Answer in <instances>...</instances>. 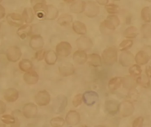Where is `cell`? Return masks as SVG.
I'll return each instance as SVG.
<instances>
[{
  "instance_id": "22",
  "label": "cell",
  "mask_w": 151,
  "mask_h": 127,
  "mask_svg": "<svg viewBox=\"0 0 151 127\" xmlns=\"http://www.w3.org/2000/svg\"><path fill=\"white\" fill-rule=\"evenodd\" d=\"M134 60L137 64L144 65L148 63L150 56L145 51H141L136 55Z\"/></svg>"
},
{
  "instance_id": "20",
  "label": "cell",
  "mask_w": 151,
  "mask_h": 127,
  "mask_svg": "<svg viewBox=\"0 0 151 127\" xmlns=\"http://www.w3.org/2000/svg\"><path fill=\"white\" fill-rule=\"evenodd\" d=\"M58 13L59 11L56 7L51 4L47 5L45 19L54 20L58 17Z\"/></svg>"
},
{
  "instance_id": "35",
  "label": "cell",
  "mask_w": 151,
  "mask_h": 127,
  "mask_svg": "<svg viewBox=\"0 0 151 127\" xmlns=\"http://www.w3.org/2000/svg\"><path fill=\"white\" fill-rule=\"evenodd\" d=\"M123 86L126 88L129 89H131L134 88L136 85L135 82L133 78L129 76H127L122 79Z\"/></svg>"
},
{
  "instance_id": "37",
  "label": "cell",
  "mask_w": 151,
  "mask_h": 127,
  "mask_svg": "<svg viewBox=\"0 0 151 127\" xmlns=\"http://www.w3.org/2000/svg\"><path fill=\"white\" fill-rule=\"evenodd\" d=\"M106 12L110 15H115L119 12V7L114 4H108L105 5Z\"/></svg>"
},
{
  "instance_id": "11",
  "label": "cell",
  "mask_w": 151,
  "mask_h": 127,
  "mask_svg": "<svg viewBox=\"0 0 151 127\" xmlns=\"http://www.w3.org/2000/svg\"><path fill=\"white\" fill-rule=\"evenodd\" d=\"M134 56L129 51H124L120 56L119 63L124 67H127L134 63Z\"/></svg>"
},
{
  "instance_id": "23",
  "label": "cell",
  "mask_w": 151,
  "mask_h": 127,
  "mask_svg": "<svg viewBox=\"0 0 151 127\" xmlns=\"http://www.w3.org/2000/svg\"><path fill=\"white\" fill-rule=\"evenodd\" d=\"M32 32V27L30 25H25L20 27L17 30V34L22 40L31 35Z\"/></svg>"
},
{
  "instance_id": "40",
  "label": "cell",
  "mask_w": 151,
  "mask_h": 127,
  "mask_svg": "<svg viewBox=\"0 0 151 127\" xmlns=\"http://www.w3.org/2000/svg\"><path fill=\"white\" fill-rule=\"evenodd\" d=\"M106 19L110 21L115 28L118 27L120 24V20L119 17L115 15H108L106 17Z\"/></svg>"
},
{
  "instance_id": "50",
  "label": "cell",
  "mask_w": 151,
  "mask_h": 127,
  "mask_svg": "<svg viewBox=\"0 0 151 127\" xmlns=\"http://www.w3.org/2000/svg\"><path fill=\"white\" fill-rule=\"evenodd\" d=\"M131 23V17L130 16L128 17L126 19V24L127 25H130Z\"/></svg>"
},
{
  "instance_id": "3",
  "label": "cell",
  "mask_w": 151,
  "mask_h": 127,
  "mask_svg": "<svg viewBox=\"0 0 151 127\" xmlns=\"http://www.w3.org/2000/svg\"><path fill=\"white\" fill-rule=\"evenodd\" d=\"M72 47L68 42L63 41L59 43L56 46V51L58 56L67 57L70 55Z\"/></svg>"
},
{
  "instance_id": "52",
  "label": "cell",
  "mask_w": 151,
  "mask_h": 127,
  "mask_svg": "<svg viewBox=\"0 0 151 127\" xmlns=\"http://www.w3.org/2000/svg\"><path fill=\"white\" fill-rule=\"evenodd\" d=\"M145 1H147L150 2H151V0H145Z\"/></svg>"
},
{
  "instance_id": "41",
  "label": "cell",
  "mask_w": 151,
  "mask_h": 127,
  "mask_svg": "<svg viewBox=\"0 0 151 127\" xmlns=\"http://www.w3.org/2000/svg\"><path fill=\"white\" fill-rule=\"evenodd\" d=\"M83 102V95L80 94L76 95L74 97H73L72 103L73 106L76 108H77L82 104Z\"/></svg>"
},
{
  "instance_id": "46",
  "label": "cell",
  "mask_w": 151,
  "mask_h": 127,
  "mask_svg": "<svg viewBox=\"0 0 151 127\" xmlns=\"http://www.w3.org/2000/svg\"><path fill=\"white\" fill-rule=\"evenodd\" d=\"M6 108L5 104L2 101H0V114H3L5 112Z\"/></svg>"
},
{
  "instance_id": "30",
  "label": "cell",
  "mask_w": 151,
  "mask_h": 127,
  "mask_svg": "<svg viewBox=\"0 0 151 127\" xmlns=\"http://www.w3.org/2000/svg\"><path fill=\"white\" fill-rule=\"evenodd\" d=\"M137 30V27L134 26L129 27L124 31L123 35L127 39H134L137 35V34L135 33Z\"/></svg>"
},
{
  "instance_id": "7",
  "label": "cell",
  "mask_w": 151,
  "mask_h": 127,
  "mask_svg": "<svg viewBox=\"0 0 151 127\" xmlns=\"http://www.w3.org/2000/svg\"><path fill=\"white\" fill-rule=\"evenodd\" d=\"M119 111L122 117L126 118L133 114L134 111V107L130 101H124L119 105Z\"/></svg>"
},
{
  "instance_id": "39",
  "label": "cell",
  "mask_w": 151,
  "mask_h": 127,
  "mask_svg": "<svg viewBox=\"0 0 151 127\" xmlns=\"http://www.w3.org/2000/svg\"><path fill=\"white\" fill-rule=\"evenodd\" d=\"M133 41L132 40H125L122 41L119 44V48L121 51H126L132 47L133 45Z\"/></svg>"
},
{
  "instance_id": "33",
  "label": "cell",
  "mask_w": 151,
  "mask_h": 127,
  "mask_svg": "<svg viewBox=\"0 0 151 127\" xmlns=\"http://www.w3.org/2000/svg\"><path fill=\"white\" fill-rule=\"evenodd\" d=\"M141 17L143 20L148 23L151 21L150 11L149 7H145L143 8L141 11Z\"/></svg>"
},
{
  "instance_id": "12",
  "label": "cell",
  "mask_w": 151,
  "mask_h": 127,
  "mask_svg": "<svg viewBox=\"0 0 151 127\" xmlns=\"http://www.w3.org/2000/svg\"><path fill=\"white\" fill-rule=\"evenodd\" d=\"M65 120L69 126H75L80 123L81 117L79 113L76 111L70 110L67 113Z\"/></svg>"
},
{
  "instance_id": "1",
  "label": "cell",
  "mask_w": 151,
  "mask_h": 127,
  "mask_svg": "<svg viewBox=\"0 0 151 127\" xmlns=\"http://www.w3.org/2000/svg\"><path fill=\"white\" fill-rule=\"evenodd\" d=\"M104 63L106 65H113L118 59V51L114 47H109L104 50L102 53Z\"/></svg>"
},
{
  "instance_id": "43",
  "label": "cell",
  "mask_w": 151,
  "mask_h": 127,
  "mask_svg": "<svg viewBox=\"0 0 151 127\" xmlns=\"http://www.w3.org/2000/svg\"><path fill=\"white\" fill-rule=\"evenodd\" d=\"M46 53V51H45L43 50H40L37 51V52L35 53V58L38 61H42L45 58Z\"/></svg>"
},
{
  "instance_id": "38",
  "label": "cell",
  "mask_w": 151,
  "mask_h": 127,
  "mask_svg": "<svg viewBox=\"0 0 151 127\" xmlns=\"http://www.w3.org/2000/svg\"><path fill=\"white\" fill-rule=\"evenodd\" d=\"M142 69L138 64H134L129 69V73L132 76H136L140 75L142 73Z\"/></svg>"
},
{
  "instance_id": "18",
  "label": "cell",
  "mask_w": 151,
  "mask_h": 127,
  "mask_svg": "<svg viewBox=\"0 0 151 127\" xmlns=\"http://www.w3.org/2000/svg\"><path fill=\"white\" fill-rule=\"evenodd\" d=\"M88 56L84 51H76L73 55V60L79 65H83L88 61Z\"/></svg>"
},
{
  "instance_id": "36",
  "label": "cell",
  "mask_w": 151,
  "mask_h": 127,
  "mask_svg": "<svg viewBox=\"0 0 151 127\" xmlns=\"http://www.w3.org/2000/svg\"><path fill=\"white\" fill-rule=\"evenodd\" d=\"M65 123V120L63 118L56 117L53 118L50 120V124L51 126L54 127H61L63 126Z\"/></svg>"
},
{
  "instance_id": "24",
  "label": "cell",
  "mask_w": 151,
  "mask_h": 127,
  "mask_svg": "<svg viewBox=\"0 0 151 127\" xmlns=\"http://www.w3.org/2000/svg\"><path fill=\"white\" fill-rule=\"evenodd\" d=\"M88 63L93 67H97L102 66V61L100 56L96 53H92L88 56Z\"/></svg>"
},
{
  "instance_id": "21",
  "label": "cell",
  "mask_w": 151,
  "mask_h": 127,
  "mask_svg": "<svg viewBox=\"0 0 151 127\" xmlns=\"http://www.w3.org/2000/svg\"><path fill=\"white\" fill-rule=\"evenodd\" d=\"M19 97L17 90L14 88H9L5 90L4 94V99L10 102H16Z\"/></svg>"
},
{
  "instance_id": "51",
  "label": "cell",
  "mask_w": 151,
  "mask_h": 127,
  "mask_svg": "<svg viewBox=\"0 0 151 127\" xmlns=\"http://www.w3.org/2000/svg\"><path fill=\"white\" fill-rule=\"evenodd\" d=\"M63 1L66 3L72 4L76 1V0H63Z\"/></svg>"
},
{
  "instance_id": "25",
  "label": "cell",
  "mask_w": 151,
  "mask_h": 127,
  "mask_svg": "<svg viewBox=\"0 0 151 127\" xmlns=\"http://www.w3.org/2000/svg\"><path fill=\"white\" fill-rule=\"evenodd\" d=\"M73 29L77 34L84 35L87 33V27L84 23L80 21H76L73 24Z\"/></svg>"
},
{
  "instance_id": "47",
  "label": "cell",
  "mask_w": 151,
  "mask_h": 127,
  "mask_svg": "<svg viewBox=\"0 0 151 127\" xmlns=\"http://www.w3.org/2000/svg\"><path fill=\"white\" fill-rule=\"evenodd\" d=\"M5 9L2 5L0 4V19L4 17L5 16Z\"/></svg>"
},
{
  "instance_id": "49",
  "label": "cell",
  "mask_w": 151,
  "mask_h": 127,
  "mask_svg": "<svg viewBox=\"0 0 151 127\" xmlns=\"http://www.w3.org/2000/svg\"><path fill=\"white\" fill-rule=\"evenodd\" d=\"M97 3L101 5H106L108 4L109 0H96Z\"/></svg>"
},
{
  "instance_id": "45",
  "label": "cell",
  "mask_w": 151,
  "mask_h": 127,
  "mask_svg": "<svg viewBox=\"0 0 151 127\" xmlns=\"http://www.w3.org/2000/svg\"><path fill=\"white\" fill-rule=\"evenodd\" d=\"M137 90L134 89V88L132 89H130V92L129 94V96L130 98L133 99V100H136L138 96V93H137Z\"/></svg>"
},
{
  "instance_id": "32",
  "label": "cell",
  "mask_w": 151,
  "mask_h": 127,
  "mask_svg": "<svg viewBox=\"0 0 151 127\" xmlns=\"http://www.w3.org/2000/svg\"><path fill=\"white\" fill-rule=\"evenodd\" d=\"M136 82L138 85L145 88H148L150 85V82L149 79V78L144 74L141 75L137 79Z\"/></svg>"
},
{
  "instance_id": "6",
  "label": "cell",
  "mask_w": 151,
  "mask_h": 127,
  "mask_svg": "<svg viewBox=\"0 0 151 127\" xmlns=\"http://www.w3.org/2000/svg\"><path fill=\"white\" fill-rule=\"evenodd\" d=\"M76 44L78 49L81 50H88L92 48L93 43L90 38L82 35L76 41Z\"/></svg>"
},
{
  "instance_id": "19",
  "label": "cell",
  "mask_w": 151,
  "mask_h": 127,
  "mask_svg": "<svg viewBox=\"0 0 151 127\" xmlns=\"http://www.w3.org/2000/svg\"><path fill=\"white\" fill-rule=\"evenodd\" d=\"M106 110L109 114L114 115L119 111V105L113 100H108L105 104Z\"/></svg>"
},
{
  "instance_id": "34",
  "label": "cell",
  "mask_w": 151,
  "mask_h": 127,
  "mask_svg": "<svg viewBox=\"0 0 151 127\" xmlns=\"http://www.w3.org/2000/svg\"><path fill=\"white\" fill-rule=\"evenodd\" d=\"M141 31L144 38L150 39L151 38V25L143 24L141 27Z\"/></svg>"
},
{
  "instance_id": "31",
  "label": "cell",
  "mask_w": 151,
  "mask_h": 127,
  "mask_svg": "<svg viewBox=\"0 0 151 127\" xmlns=\"http://www.w3.org/2000/svg\"><path fill=\"white\" fill-rule=\"evenodd\" d=\"M33 67L32 63L29 59H22L19 63V67L21 71L27 72L31 71Z\"/></svg>"
},
{
  "instance_id": "4",
  "label": "cell",
  "mask_w": 151,
  "mask_h": 127,
  "mask_svg": "<svg viewBox=\"0 0 151 127\" xmlns=\"http://www.w3.org/2000/svg\"><path fill=\"white\" fill-rule=\"evenodd\" d=\"M84 12L88 17L95 18L99 14L100 8L95 2L89 1L86 3Z\"/></svg>"
},
{
  "instance_id": "42",
  "label": "cell",
  "mask_w": 151,
  "mask_h": 127,
  "mask_svg": "<svg viewBox=\"0 0 151 127\" xmlns=\"http://www.w3.org/2000/svg\"><path fill=\"white\" fill-rule=\"evenodd\" d=\"M2 121L5 124H12L15 123V119L14 117L9 115H4L1 118Z\"/></svg>"
},
{
  "instance_id": "28",
  "label": "cell",
  "mask_w": 151,
  "mask_h": 127,
  "mask_svg": "<svg viewBox=\"0 0 151 127\" xmlns=\"http://www.w3.org/2000/svg\"><path fill=\"white\" fill-rule=\"evenodd\" d=\"M73 18L71 15L68 14H63L58 18V23L62 26L69 25L72 22Z\"/></svg>"
},
{
  "instance_id": "44",
  "label": "cell",
  "mask_w": 151,
  "mask_h": 127,
  "mask_svg": "<svg viewBox=\"0 0 151 127\" xmlns=\"http://www.w3.org/2000/svg\"><path fill=\"white\" fill-rule=\"evenodd\" d=\"M143 118L142 117H138L134 120L133 123V127H141L142 126L144 123Z\"/></svg>"
},
{
  "instance_id": "9",
  "label": "cell",
  "mask_w": 151,
  "mask_h": 127,
  "mask_svg": "<svg viewBox=\"0 0 151 127\" xmlns=\"http://www.w3.org/2000/svg\"><path fill=\"white\" fill-rule=\"evenodd\" d=\"M23 114L27 118H35L38 113V108L36 105L29 103L25 105L23 107Z\"/></svg>"
},
{
  "instance_id": "16",
  "label": "cell",
  "mask_w": 151,
  "mask_h": 127,
  "mask_svg": "<svg viewBox=\"0 0 151 127\" xmlns=\"http://www.w3.org/2000/svg\"><path fill=\"white\" fill-rule=\"evenodd\" d=\"M24 81L29 85H34L38 82L39 76L36 72L34 71H30L27 72L24 77Z\"/></svg>"
},
{
  "instance_id": "53",
  "label": "cell",
  "mask_w": 151,
  "mask_h": 127,
  "mask_svg": "<svg viewBox=\"0 0 151 127\" xmlns=\"http://www.w3.org/2000/svg\"><path fill=\"white\" fill-rule=\"evenodd\" d=\"M113 1H120V0H113Z\"/></svg>"
},
{
  "instance_id": "10",
  "label": "cell",
  "mask_w": 151,
  "mask_h": 127,
  "mask_svg": "<svg viewBox=\"0 0 151 127\" xmlns=\"http://www.w3.org/2000/svg\"><path fill=\"white\" fill-rule=\"evenodd\" d=\"M29 45L30 47L34 50H40L44 46V40L40 35H33L30 40Z\"/></svg>"
},
{
  "instance_id": "55",
  "label": "cell",
  "mask_w": 151,
  "mask_h": 127,
  "mask_svg": "<svg viewBox=\"0 0 151 127\" xmlns=\"http://www.w3.org/2000/svg\"><path fill=\"white\" fill-rule=\"evenodd\" d=\"M0 30H1V26H0Z\"/></svg>"
},
{
  "instance_id": "48",
  "label": "cell",
  "mask_w": 151,
  "mask_h": 127,
  "mask_svg": "<svg viewBox=\"0 0 151 127\" xmlns=\"http://www.w3.org/2000/svg\"><path fill=\"white\" fill-rule=\"evenodd\" d=\"M145 72L147 77L149 78H151V66H147L145 69Z\"/></svg>"
},
{
  "instance_id": "14",
  "label": "cell",
  "mask_w": 151,
  "mask_h": 127,
  "mask_svg": "<svg viewBox=\"0 0 151 127\" xmlns=\"http://www.w3.org/2000/svg\"><path fill=\"white\" fill-rule=\"evenodd\" d=\"M58 70L60 74L63 77L73 75L75 71L74 66L70 62H65L61 64Z\"/></svg>"
},
{
  "instance_id": "15",
  "label": "cell",
  "mask_w": 151,
  "mask_h": 127,
  "mask_svg": "<svg viewBox=\"0 0 151 127\" xmlns=\"http://www.w3.org/2000/svg\"><path fill=\"white\" fill-rule=\"evenodd\" d=\"M83 102L88 106H91L96 103L99 99L97 93L94 91H87L83 95Z\"/></svg>"
},
{
  "instance_id": "29",
  "label": "cell",
  "mask_w": 151,
  "mask_h": 127,
  "mask_svg": "<svg viewBox=\"0 0 151 127\" xmlns=\"http://www.w3.org/2000/svg\"><path fill=\"white\" fill-rule=\"evenodd\" d=\"M22 17L24 21L27 24L32 23L34 18L33 12L31 8H25L23 11Z\"/></svg>"
},
{
  "instance_id": "26",
  "label": "cell",
  "mask_w": 151,
  "mask_h": 127,
  "mask_svg": "<svg viewBox=\"0 0 151 127\" xmlns=\"http://www.w3.org/2000/svg\"><path fill=\"white\" fill-rule=\"evenodd\" d=\"M58 55L54 51L50 50L46 51L45 60L46 63L49 65H53L56 63L58 60Z\"/></svg>"
},
{
  "instance_id": "13",
  "label": "cell",
  "mask_w": 151,
  "mask_h": 127,
  "mask_svg": "<svg viewBox=\"0 0 151 127\" xmlns=\"http://www.w3.org/2000/svg\"><path fill=\"white\" fill-rule=\"evenodd\" d=\"M6 19L7 22L10 25L14 27H19L22 25L24 21L22 16L16 13L8 14Z\"/></svg>"
},
{
  "instance_id": "27",
  "label": "cell",
  "mask_w": 151,
  "mask_h": 127,
  "mask_svg": "<svg viewBox=\"0 0 151 127\" xmlns=\"http://www.w3.org/2000/svg\"><path fill=\"white\" fill-rule=\"evenodd\" d=\"M122 83V78L116 77L111 79L108 82V88L112 91H115L119 88Z\"/></svg>"
},
{
  "instance_id": "54",
  "label": "cell",
  "mask_w": 151,
  "mask_h": 127,
  "mask_svg": "<svg viewBox=\"0 0 151 127\" xmlns=\"http://www.w3.org/2000/svg\"><path fill=\"white\" fill-rule=\"evenodd\" d=\"M2 1V0H0V3Z\"/></svg>"
},
{
  "instance_id": "2",
  "label": "cell",
  "mask_w": 151,
  "mask_h": 127,
  "mask_svg": "<svg viewBox=\"0 0 151 127\" xmlns=\"http://www.w3.org/2000/svg\"><path fill=\"white\" fill-rule=\"evenodd\" d=\"M31 3L33 7L36 15L39 18L45 19L47 5L45 0H31Z\"/></svg>"
},
{
  "instance_id": "8",
  "label": "cell",
  "mask_w": 151,
  "mask_h": 127,
  "mask_svg": "<svg viewBox=\"0 0 151 127\" xmlns=\"http://www.w3.org/2000/svg\"><path fill=\"white\" fill-rule=\"evenodd\" d=\"M22 56V52L18 47L12 46L7 50L6 56L9 61L16 62L18 61Z\"/></svg>"
},
{
  "instance_id": "5",
  "label": "cell",
  "mask_w": 151,
  "mask_h": 127,
  "mask_svg": "<svg viewBox=\"0 0 151 127\" xmlns=\"http://www.w3.org/2000/svg\"><path fill=\"white\" fill-rule=\"evenodd\" d=\"M50 95L48 91L42 90L39 91L35 97V102L40 106H46L50 102Z\"/></svg>"
},
{
  "instance_id": "17",
  "label": "cell",
  "mask_w": 151,
  "mask_h": 127,
  "mask_svg": "<svg viewBox=\"0 0 151 127\" xmlns=\"http://www.w3.org/2000/svg\"><path fill=\"white\" fill-rule=\"evenodd\" d=\"M86 3L82 0H76L70 6V10L72 13L80 14L84 11Z\"/></svg>"
}]
</instances>
